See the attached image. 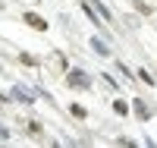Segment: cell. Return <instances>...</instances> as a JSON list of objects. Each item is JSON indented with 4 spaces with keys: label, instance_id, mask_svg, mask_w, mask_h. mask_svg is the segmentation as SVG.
<instances>
[{
    "label": "cell",
    "instance_id": "obj_1",
    "mask_svg": "<svg viewBox=\"0 0 157 148\" xmlns=\"http://www.w3.org/2000/svg\"><path fill=\"white\" fill-rule=\"evenodd\" d=\"M66 82H69L72 88H91V79H88V73H82V70H69Z\"/></svg>",
    "mask_w": 157,
    "mask_h": 148
},
{
    "label": "cell",
    "instance_id": "obj_2",
    "mask_svg": "<svg viewBox=\"0 0 157 148\" xmlns=\"http://www.w3.org/2000/svg\"><path fill=\"white\" fill-rule=\"evenodd\" d=\"M13 101H19V104H35V91H29L25 85H13Z\"/></svg>",
    "mask_w": 157,
    "mask_h": 148
},
{
    "label": "cell",
    "instance_id": "obj_3",
    "mask_svg": "<svg viewBox=\"0 0 157 148\" xmlns=\"http://www.w3.org/2000/svg\"><path fill=\"white\" fill-rule=\"evenodd\" d=\"M25 25H32V29H38V32H44V29H47V22L38 16V13H25Z\"/></svg>",
    "mask_w": 157,
    "mask_h": 148
},
{
    "label": "cell",
    "instance_id": "obj_4",
    "mask_svg": "<svg viewBox=\"0 0 157 148\" xmlns=\"http://www.w3.org/2000/svg\"><path fill=\"white\" fill-rule=\"evenodd\" d=\"M91 47H94V54L98 57H110V47L101 41V38H91Z\"/></svg>",
    "mask_w": 157,
    "mask_h": 148
},
{
    "label": "cell",
    "instance_id": "obj_5",
    "mask_svg": "<svg viewBox=\"0 0 157 148\" xmlns=\"http://www.w3.org/2000/svg\"><path fill=\"white\" fill-rule=\"evenodd\" d=\"M88 3H91V6H94L98 13H101V19H113V13H110L107 6H104V3H101V0H88Z\"/></svg>",
    "mask_w": 157,
    "mask_h": 148
},
{
    "label": "cell",
    "instance_id": "obj_6",
    "mask_svg": "<svg viewBox=\"0 0 157 148\" xmlns=\"http://www.w3.org/2000/svg\"><path fill=\"white\" fill-rule=\"evenodd\" d=\"M132 104H135L132 110H135V114H138L141 120H148V117H151V110H148V104H145V101H132Z\"/></svg>",
    "mask_w": 157,
    "mask_h": 148
},
{
    "label": "cell",
    "instance_id": "obj_7",
    "mask_svg": "<svg viewBox=\"0 0 157 148\" xmlns=\"http://www.w3.org/2000/svg\"><path fill=\"white\" fill-rule=\"evenodd\" d=\"M69 110H72V117H78V120H85V114H88V110H85V107H82V104H72V107H69Z\"/></svg>",
    "mask_w": 157,
    "mask_h": 148
},
{
    "label": "cell",
    "instance_id": "obj_8",
    "mask_svg": "<svg viewBox=\"0 0 157 148\" xmlns=\"http://www.w3.org/2000/svg\"><path fill=\"white\" fill-rule=\"evenodd\" d=\"M113 110H116V114H129V104H126V101H113Z\"/></svg>",
    "mask_w": 157,
    "mask_h": 148
},
{
    "label": "cell",
    "instance_id": "obj_9",
    "mask_svg": "<svg viewBox=\"0 0 157 148\" xmlns=\"http://www.w3.org/2000/svg\"><path fill=\"white\" fill-rule=\"evenodd\" d=\"M19 60H22L25 66H35V57H32V54H19Z\"/></svg>",
    "mask_w": 157,
    "mask_h": 148
},
{
    "label": "cell",
    "instance_id": "obj_10",
    "mask_svg": "<svg viewBox=\"0 0 157 148\" xmlns=\"http://www.w3.org/2000/svg\"><path fill=\"white\" fill-rule=\"evenodd\" d=\"M138 79H141V82H148V85H154V79H151V73H145V70L138 73Z\"/></svg>",
    "mask_w": 157,
    "mask_h": 148
},
{
    "label": "cell",
    "instance_id": "obj_11",
    "mask_svg": "<svg viewBox=\"0 0 157 148\" xmlns=\"http://www.w3.org/2000/svg\"><path fill=\"white\" fill-rule=\"evenodd\" d=\"M135 10H138V13H151V6H148V3H141V0H135Z\"/></svg>",
    "mask_w": 157,
    "mask_h": 148
},
{
    "label": "cell",
    "instance_id": "obj_12",
    "mask_svg": "<svg viewBox=\"0 0 157 148\" xmlns=\"http://www.w3.org/2000/svg\"><path fill=\"white\" fill-rule=\"evenodd\" d=\"M0 139H10V132H6V129H3V126H0Z\"/></svg>",
    "mask_w": 157,
    "mask_h": 148
}]
</instances>
